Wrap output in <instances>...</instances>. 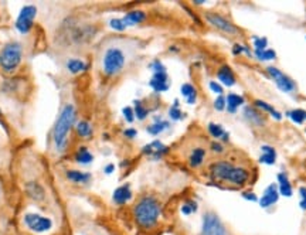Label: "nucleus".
<instances>
[{"label":"nucleus","instance_id":"2f4dec72","mask_svg":"<svg viewBox=\"0 0 306 235\" xmlns=\"http://www.w3.org/2000/svg\"><path fill=\"white\" fill-rule=\"evenodd\" d=\"M245 116L250 119L252 123H259V122L262 121V118H261V114H258L255 109H252V108H245Z\"/></svg>","mask_w":306,"mask_h":235},{"label":"nucleus","instance_id":"6e6552de","mask_svg":"<svg viewBox=\"0 0 306 235\" xmlns=\"http://www.w3.org/2000/svg\"><path fill=\"white\" fill-rule=\"evenodd\" d=\"M36 15H37V9H36V6H33V5H29V6H25V8L22 9L16 20L17 30L20 33H23V34L30 32Z\"/></svg>","mask_w":306,"mask_h":235},{"label":"nucleus","instance_id":"9d476101","mask_svg":"<svg viewBox=\"0 0 306 235\" xmlns=\"http://www.w3.org/2000/svg\"><path fill=\"white\" fill-rule=\"evenodd\" d=\"M25 222L27 227L34 232H46L53 227V221L47 217H43L39 214H27L25 217Z\"/></svg>","mask_w":306,"mask_h":235},{"label":"nucleus","instance_id":"72a5a7b5","mask_svg":"<svg viewBox=\"0 0 306 235\" xmlns=\"http://www.w3.org/2000/svg\"><path fill=\"white\" fill-rule=\"evenodd\" d=\"M266 46H268V40L265 37H254L255 51H264V50H266Z\"/></svg>","mask_w":306,"mask_h":235},{"label":"nucleus","instance_id":"473e14b6","mask_svg":"<svg viewBox=\"0 0 306 235\" xmlns=\"http://www.w3.org/2000/svg\"><path fill=\"white\" fill-rule=\"evenodd\" d=\"M196 211H197V203H194V201H187V203L182 205V212L185 215H190Z\"/></svg>","mask_w":306,"mask_h":235},{"label":"nucleus","instance_id":"f3484780","mask_svg":"<svg viewBox=\"0 0 306 235\" xmlns=\"http://www.w3.org/2000/svg\"><path fill=\"white\" fill-rule=\"evenodd\" d=\"M276 178H278V183H279V186H278L279 194L285 195V197H290L293 191H292V186H290L288 176L285 173H279Z\"/></svg>","mask_w":306,"mask_h":235},{"label":"nucleus","instance_id":"6ab92c4d","mask_svg":"<svg viewBox=\"0 0 306 235\" xmlns=\"http://www.w3.org/2000/svg\"><path fill=\"white\" fill-rule=\"evenodd\" d=\"M182 95L187 98V104L189 105H194L196 101H197V92H196V88H194L192 84H183L182 85Z\"/></svg>","mask_w":306,"mask_h":235},{"label":"nucleus","instance_id":"37998d69","mask_svg":"<svg viewBox=\"0 0 306 235\" xmlns=\"http://www.w3.org/2000/svg\"><path fill=\"white\" fill-rule=\"evenodd\" d=\"M244 53V46L242 44H234L233 47V54L234 56H240Z\"/></svg>","mask_w":306,"mask_h":235},{"label":"nucleus","instance_id":"f8f14e48","mask_svg":"<svg viewBox=\"0 0 306 235\" xmlns=\"http://www.w3.org/2000/svg\"><path fill=\"white\" fill-rule=\"evenodd\" d=\"M149 85L152 87V89L155 92H165V91H168L170 87L168 74L166 73L153 74L152 80L149 82Z\"/></svg>","mask_w":306,"mask_h":235},{"label":"nucleus","instance_id":"f03ea898","mask_svg":"<svg viewBox=\"0 0 306 235\" xmlns=\"http://www.w3.org/2000/svg\"><path fill=\"white\" fill-rule=\"evenodd\" d=\"M75 118H77L75 108L73 105H65L53 129V140L58 152H63L64 147L67 146L68 135L75 123Z\"/></svg>","mask_w":306,"mask_h":235},{"label":"nucleus","instance_id":"9b49d317","mask_svg":"<svg viewBox=\"0 0 306 235\" xmlns=\"http://www.w3.org/2000/svg\"><path fill=\"white\" fill-rule=\"evenodd\" d=\"M278 198H279L278 186H276L275 183H272V184H269V186L266 187L262 197L258 200V201H259V207H261V208H269L271 205H274V204L278 201Z\"/></svg>","mask_w":306,"mask_h":235},{"label":"nucleus","instance_id":"a211bd4d","mask_svg":"<svg viewBox=\"0 0 306 235\" xmlns=\"http://www.w3.org/2000/svg\"><path fill=\"white\" fill-rule=\"evenodd\" d=\"M226 99H227L226 109L230 112V114H235V112H237V108L245 104V99L242 97H240V95H237V94H228V97H227Z\"/></svg>","mask_w":306,"mask_h":235},{"label":"nucleus","instance_id":"a18cd8bd","mask_svg":"<svg viewBox=\"0 0 306 235\" xmlns=\"http://www.w3.org/2000/svg\"><path fill=\"white\" fill-rule=\"evenodd\" d=\"M123 135H125L126 138L133 139L137 135V132L135 129H126V130H125V132H123Z\"/></svg>","mask_w":306,"mask_h":235},{"label":"nucleus","instance_id":"39448f33","mask_svg":"<svg viewBox=\"0 0 306 235\" xmlns=\"http://www.w3.org/2000/svg\"><path fill=\"white\" fill-rule=\"evenodd\" d=\"M125 54L121 49L118 47H111L105 51L104 60H102V68H104V73L109 77L119 74L125 67Z\"/></svg>","mask_w":306,"mask_h":235},{"label":"nucleus","instance_id":"c85d7f7f","mask_svg":"<svg viewBox=\"0 0 306 235\" xmlns=\"http://www.w3.org/2000/svg\"><path fill=\"white\" fill-rule=\"evenodd\" d=\"M179 106H180V102H179L178 99H175V104H173V106L169 109L170 119H173V121H180V119L185 118V114L180 111Z\"/></svg>","mask_w":306,"mask_h":235},{"label":"nucleus","instance_id":"393cba45","mask_svg":"<svg viewBox=\"0 0 306 235\" xmlns=\"http://www.w3.org/2000/svg\"><path fill=\"white\" fill-rule=\"evenodd\" d=\"M170 126L169 122L166 121H159V122H155L153 125H150V126H147V132L150 133V135H153V136H158V135H161L163 130H166Z\"/></svg>","mask_w":306,"mask_h":235},{"label":"nucleus","instance_id":"1a4fd4ad","mask_svg":"<svg viewBox=\"0 0 306 235\" xmlns=\"http://www.w3.org/2000/svg\"><path fill=\"white\" fill-rule=\"evenodd\" d=\"M266 71L271 75V78L274 80L276 87L281 89V91L289 94V92H293V91L296 89V84L293 82V80L289 78L288 75H285V74L282 73L281 70H278L276 67H268Z\"/></svg>","mask_w":306,"mask_h":235},{"label":"nucleus","instance_id":"de8ad7c7","mask_svg":"<svg viewBox=\"0 0 306 235\" xmlns=\"http://www.w3.org/2000/svg\"><path fill=\"white\" fill-rule=\"evenodd\" d=\"M299 194H300V200H306V187L299 188Z\"/></svg>","mask_w":306,"mask_h":235},{"label":"nucleus","instance_id":"a19ab883","mask_svg":"<svg viewBox=\"0 0 306 235\" xmlns=\"http://www.w3.org/2000/svg\"><path fill=\"white\" fill-rule=\"evenodd\" d=\"M241 195H242V198H245V200H248V201H254V203L258 201V197L254 194L252 191H244Z\"/></svg>","mask_w":306,"mask_h":235},{"label":"nucleus","instance_id":"2eb2a0df","mask_svg":"<svg viewBox=\"0 0 306 235\" xmlns=\"http://www.w3.org/2000/svg\"><path fill=\"white\" fill-rule=\"evenodd\" d=\"M145 17L146 16L143 12H140V10H133V12L126 13L125 16L122 17V20H123L125 26L129 27V26H135V25H139V23H142V22L145 20Z\"/></svg>","mask_w":306,"mask_h":235},{"label":"nucleus","instance_id":"423d86ee","mask_svg":"<svg viewBox=\"0 0 306 235\" xmlns=\"http://www.w3.org/2000/svg\"><path fill=\"white\" fill-rule=\"evenodd\" d=\"M200 235H227V229L214 212H207L203 217Z\"/></svg>","mask_w":306,"mask_h":235},{"label":"nucleus","instance_id":"ddd939ff","mask_svg":"<svg viewBox=\"0 0 306 235\" xmlns=\"http://www.w3.org/2000/svg\"><path fill=\"white\" fill-rule=\"evenodd\" d=\"M142 152L145 154H147V156L153 157L155 160H158V159H161L163 154H166L169 152V147L165 146V145H163L162 142H159V140H155L152 143L146 145Z\"/></svg>","mask_w":306,"mask_h":235},{"label":"nucleus","instance_id":"f704fd0d","mask_svg":"<svg viewBox=\"0 0 306 235\" xmlns=\"http://www.w3.org/2000/svg\"><path fill=\"white\" fill-rule=\"evenodd\" d=\"M109 26L112 27L113 30H116V32H123V30L126 29V26H125L122 19H112V20L109 22Z\"/></svg>","mask_w":306,"mask_h":235},{"label":"nucleus","instance_id":"a878e982","mask_svg":"<svg viewBox=\"0 0 306 235\" xmlns=\"http://www.w3.org/2000/svg\"><path fill=\"white\" fill-rule=\"evenodd\" d=\"M77 132L81 138L88 139L92 136V126L87 121H81L77 123Z\"/></svg>","mask_w":306,"mask_h":235},{"label":"nucleus","instance_id":"c9c22d12","mask_svg":"<svg viewBox=\"0 0 306 235\" xmlns=\"http://www.w3.org/2000/svg\"><path fill=\"white\" fill-rule=\"evenodd\" d=\"M122 114H123V118L126 119V122H128V123H132V122H133V119H135V112H133V109H132L130 106H126V108H123V109H122Z\"/></svg>","mask_w":306,"mask_h":235},{"label":"nucleus","instance_id":"4468645a","mask_svg":"<svg viewBox=\"0 0 306 235\" xmlns=\"http://www.w3.org/2000/svg\"><path fill=\"white\" fill-rule=\"evenodd\" d=\"M112 198H113V201H115L116 204H119V205L128 203L129 200L132 198L130 186H129V184H123V186L118 187V188L113 191Z\"/></svg>","mask_w":306,"mask_h":235},{"label":"nucleus","instance_id":"20e7f679","mask_svg":"<svg viewBox=\"0 0 306 235\" xmlns=\"http://www.w3.org/2000/svg\"><path fill=\"white\" fill-rule=\"evenodd\" d=\"M23 49L19 43H9L0 50V67L6 73H13L22 63Z\"/></svg>","mask_w":306,"mask_h":235},{"label":"nucleus","instance_id":"aec40b11","mask_svg":"<svg viewBox=\"0 0 306 235\" xmlns=\"http://www.w3.org/2000/svg\"><path fill=\"white\" fill-rule=\"evenodd\" d=\"M67 68L71 74H80L87 70V64L84 61H81L78 58H71L67 61Z\"/></svg>","mask_w":306,"mask_h":235},{"label":"nucleus","instance_id":"cd10ccee","mask_svg":"<svg viewBox=\"0 0 306 235\" xmlns=\"http://www.w3.org/2000/svg\"><path fill=\"white\" fill-rule=\"evenodd\" d=\"M209 132L210 135L213 136V138L216 139H221L224 135H226V130H224V128L221 126V125H218V123H209Z\"/></svg>","mask_w":306,"mask_h":235},{"label":"nucleus","instance_id":"ea45409f","mask_svg":"<svg viewBox=\"0 0 306 235\" xmlns=\"http://www.w3.org/2000/svg\"><path fill=\"white\" fill-rule=\"evenodd\" d=\"M209 85H210V89H211V91H213L214 94H218V95H223V92H224V91H223V87H221V85H220L218 82L211 81L209 84Z\"/></svg>","mask_w":306,"mask_h":235},{"label":"nucleus","instance_id":"58836bf2","mask_svg":"<svg viewBox=\"0 0 306 235\" xmlns=\"http://www.w3.org/2000/svg\"><path fill=\"white\" fill-rule=\"evenodd\" d=\"M275 159H276V154H262L259 157V162L265 163V164H274Z\"/></svg>","mask_w":306,"mask_h":235},{"label":"nucleus","instance_id":"0eeeda50","mask_svg":"<svg viewBox=\"0 0 306 235\" xmlns=\"http://www.w3.org/2000/svg\"><path fill=\"white\" fill-rule=\"evenodd\" d=\"M206 19L209 22L210 25L213 27H216L220 32L226 33L228 36H237L240 33V29L235 25H233L228 19H226L224 16L218 15V13H207L206 15Z\"/></svg>","mask_w":306,"mask_h":235},{"label":"nucleus","instance_id":"bb28decb","mask_svg":"<svg viewBox=\"0 0 306 235\" xmlns=\"http://www.w3.org/2000/svg\"><path fill=\"white\" fill-rule=\"evenodd\" d=\"M286 116L290 118L295 123L302 125L306 121V111H303V109H292V111L286 112Z\"/></svg>","mask_w":306,"mask_h":235},{"label":"nucleus","instance_id":"b1692460","mask_svg":"<svg viewBox=\"0 0 306 235\" xmlns=\"http://www.w3.org/2000/svg\"><path fill=\"white\" fill-rule=\"evenodd\" d=\"M75 160L81 163V164H89V163H92V160H94V156L89 153L87 147L82 146L80 147V150L75 153Z\"/></svg>","mask_w":306,"mask_h":235},{"label":"nucleus","instance_id":"7c9ffc66","mask_svg":"<svg viewBox=\"0 0 306 235\" xmlns=\"http://www.w3.org/2000/svg\"><path fill=\"white\" fill-rule=\"evenodd\" d=\"M254 54H255L258 60H261V61L275 60V57H276V53H275L274 50H269V49L264 50V51H255Z\"/></svg>","mask_w":306,"mask_h":235},{"label":"nucleus","instance_id":"79ce46f5","mask_svg":"<svg viewBox=\"0 0 306 235\" xmlns=\"http://www.w3.org/2000/svg\"><path fill=\"white\" fill-rule=\"evenodd\" d=\"M211 149H213V152H216V153H223V152H224L223 145H221V143H217V142H213V143H211Z\"/></svg>","mask_w":306,"mask_h":235},{"label":"nucleus","instance_id":"4c0bfd02","mask_svg":"<svg viewBox=\"0 0 306 235\" xmlns=\"http://www.w3.org/2000/svg\"><path fill=\"white\" fill-rule=\"evenodd\" d=\"M150 70H152L153 73H166V67L162 64L159 60H155L152 64H150Z\"/></svg>","mask_w":306,"mask_h":235},{"label":"nucleus","instance_id":"412c9836","mask_svg":"<svg viewBox=\"0 0 306 235\" xmlns=\"http://www.w3.org/2000/svg\"><path fill=\"white\" fill-rule=\"evenodd\" d=\"M204 156H206V150L203 147H196L192 154H190V166L192 167H199L204 160Z\"/></svg>","mask_w":306,"mask_h":235},{"label":"nucleus","instance_id":"7ed1b4c3","mask_svg":"<svg viewBox=\"0 0 306 235\" xmlns=\"http://www.w3.org/2000/svg\"><path fill=\"white\" fill-rule=\"evenodd\" d=\"M211 174L213 177L228 181L235 186H242L248 181L250 178V171L244 167L234 166L230 162H217L211 166Z\"/></svg>","mask_w":306,"mask_h":235},{"label":"nucleus","instance_id":"c03bdc74","mask_svg":"<svg viewBox=\"0 0 306 235\" xmlns=\"http://www.w3.org/2000/svg\"><path fill=\"white\" fill-rule=\"evenodd\" d=\"M261 150H262V153H265V154H276L274 147L268 146V145H264V146L261 147Z\"/></svg>","mask_w":306,"mask_h":235},{"label":"nucleus","instance_id":"49530a36","mask_svg":"<svg viewBox=\"0 0 306 235\" xmlns=\"http://www.w3.org/2000/svg\"><path fill=\"white\" fill-rule=\"evenodd\" d=\"M113 170H115V166H113V164H108V166L104 169V171L106 174H112Z\"/></svg>","mask_w":306,"mask_h":235},{"label":"nucleus","instance_id":"dca6fc26","mask_svg":"<svg viewBox=\"0 0 306 235\" xmlns=\"http://www.w3.org/2000/svg\"><path fill=\"white\" fill-rule=\"evenodd\" d=\"M217 77H218V80L223 82L224 85H227V87H233V85H235V77H234L231 68H230V67H227V65L221 67V68L218 70Z\"/></svg>","mask_w":306,"mask_h":235},{"label":"nucleus","instance_id":"e433bc0d","mask_svg":"<svg viewBox=\"0 0 306 235\" xmlns=\"http://www.w3.org/2000/svg\"><path fill=\"white\" fill-rule=\"evenodd\" d=\"M214 108L217 109V111H224L227 108V99L226 97H223V95H218V98L214 101Z\"/></svg>","mask_w":306,"mask_h":235},{"label":"nucleus","instance_id":"c756f323","mask_svg":"<svg viewBox=\"0 0 306 235\" xmlns=\"http://www.w3.org/2000/svg\"><path fill=\"white\" fill-rule=\"evenodd\" d=\"M135 104V108H133V112H135V118H137L139 121H143L146 116H147V109H146L145 106L142 105V102L140 101H135L133 102Z\"/></svg>","mask_w":306,"mask_h":235},{"label":"nucleus","instance_id":"f257e3e1","mask_svg":"<svg viewBox=\"0 0 306 235\" xmlns=\"http://www.w3.org/2000/svg\"><path fill=\"white\" fill-rule=\"evenodd\" d=\"M161 204L152 195L142 197L133 208V215L136 222L143 228H152L156 225L161 217Z\"/></svg>","mask_w":306,"mask_h":235},{"label":"nucleus","instance_id":"4be33fe9","mask_svg":"<svg viewBox=\"0 0 306 235\" xmlns=\"http://www.w3.org/2000/svg\"><path fill=\"white\" fill-rule=\"evenodd\" d=\"M67 177L70 178L73 183H88L91 174L89 173H82L78 170H68L67 171Z\"/></svg>","mask_w":306,"mask_h":235},{"label":"nucleus","instance_id":"5701e85b","mask_svg":"<svg viewBox=\"0 0 306 235\" xmlns=\"http://www.w3.org/2000/svg\"><path fill=\"white\" fill-rule=\"evenodd\" d=\"M255 106H258L259 109H262V111H265V112H268V114H271L272 116H274L275 119H278V121H281L282 119V114L281 112H278L276 109H275L274 106H271L269 104H266L265 101H261V99H257L255 101Z\"/></svg>","mask_w":306,"mask_h":235}]
</instances>
